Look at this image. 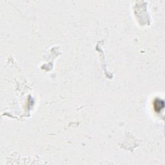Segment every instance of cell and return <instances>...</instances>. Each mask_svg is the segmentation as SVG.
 I'll list each match as a JSON object with an SVG mask.
<instances>
[{
  "instance_id": "cell-1",
  "label": "cell",
  "mask_w": 165,
  "mask_h": 165,
  "mask_svg": "<svg viewBox=\"0 0 165 165\" xmlns=\"http://www.w3.org/2000/svg\"><path fill=\"white\" fill-rule=\"evenodd\" d=\"M164 107V103L163 100L156 99L154 102V107L155 111L156 112H159Z\"/></svg>"
}]
</instances>
